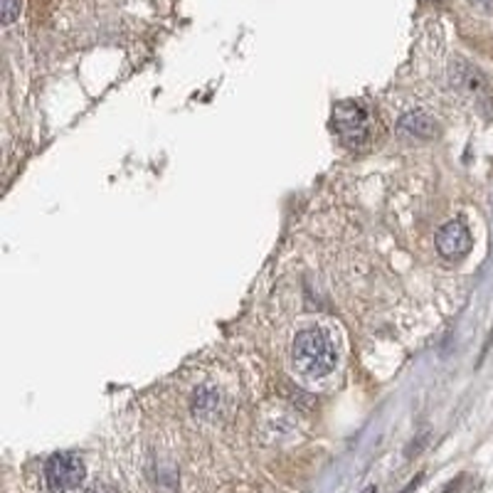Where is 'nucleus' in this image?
Wrapping results in <instances>:
<instances>
[{
	"label": "nucleus",
	"instance_id": "nucleus-7",
	"mask_svg": "<svg viewBox=\"0 0 493 493\" xmlns=\"http://www.w3.org/2000/svg\"><path fill=\"white\" fill-rule=\"evenodd\" d=\"M22 13V0H0V15H3V25H13Z\"/></svg>",
	"mask_w": 493,
	"mask_h": 493
},
{
	"label": "nucleus",
	"instance_id": "nucleus-6",
	"mask_svg": "<svg viewBox=\"0 0 493 493\" xmlns=\"http://www.w3.org/2000/svg\"><path fill=\"white\" fill-rule=\"evenodd\" d=\"M217 404H220V394L203 387V390H197L195 397H193V412L200 414V417H210V414L217 410Z\"/></svg>",
	"mask_w": 493,
	"mask_h": 493
},
{
	"label": "nucleus",
	"instance_id": "nucleus-1",
	"mask_svg": "<svg viewBox=\"0 0 493 493\" xmlns=\"http://www.w3.org/2000/svg\"><path fill=\"white\" fill-rule=\"evenodd\" d=\"M291 358L296 368L308 377H324L333 373L338 363V350H335L331 335L321 328H306L298 331L291 345Z\"/></svg>",
	"mask_w": 493,
	"mask_h": 493
},
{
	"label": "nucleus",
	"instance_id": "nucleus-3",
	"mask_svg": "<svg viewBox=\"0 0 493 493\" xmlns=\"http://www.w3.org/2000/svg\"><path fill=\"white\" fill-rule=\"evenodd\" d=\"M333 128L345 146L358 148L368 143V138H370V117L360 104L343 101L333 111Z\"/></svg>",
	"mask_w": 493,
	"mask_h": 493
},
{
	"label": "nucleus",
	"instance_id": "nucleus-9",
	"mask_svg": "<svg viewBox=\"0 0 493 493\" xmlns=\"http://www.w3.org/2000/svg\"><path fill=\"white\" fill-rule=\"evenodd\" d=\"M82 493H118L117 489H114V486H111V483H91V486H87V489H84V491Z\"/></svg>",
	"mask_w": 493,
	"mask_h": 493
},
{
	"label": "nucleus",
	"instance_id": "nucleus-8",
	"mask_svg": "<svg viewBox=\"0 0 493 493\" xmlns=\"http://www.w3.org/2000/svg\"><path fill=\"white\" fill-rule=\"evenodd\" d=\"M471 491V479L469 476H459L456 481L449 483V489L444 493H469Z\"/></svg>",
	"mask_w": 493,
	"mask_h": 493
},
{
	"label": "nucleus",
	"instance_id": "nucleus-2",
	"mask_svg": "<svg viewBox=\"0 0 493 493\" xmlns=\"http://www.w3.org/2000/svg\"><path fill=\"white\" fill-rule=\"evenodd\" d=\"M84 479H87V466L77 454L59 452L49 456L45 463V481L55 493L77 491Z\"/></svg>",
	"mask_w": 493,
	"mask_h": 493
},
{
	"label": "nucleus",
	"instance_id": "nucleus-5",
	"mask_svg": "<svg viewBox=\"0 0 493 493\" xmlns=\"http://www.w3.org/2000/svg\"><path fill=\"white\" fill-rule=\"evenodd\" d=\"M400 131L402 134H410L414 138H434L437 136V126H434V121L427 114H419V111H414V114H407V117L400 118Z\"/></svg>",
	"mask_w": 493,
	"mask_h": 493
},
{
	"label": "nucleus",
	"instance_id": "nucleus-4",
	"mask_svg": "<svg viewBox=\"0 0 493 493\" xmlns=\"http://www.w3.org/2000/svg\"><path fill=\"white\" fill-rule=\"evenodd\" d=\"M437 252L449 259V262H456V259H463V256L471 252L473 237L469 232V227L463 225L462 220H452L437 232Z\"/></svg>",
	"mask_w": 493,
	"mask_h": 493
},
{
	"label": "nucleus",
	"instance_id": "nucleus-10",
	"mask_svg": "<svg viewBox=\"0 0 493 493\" xmlns=\"http://www.w3.org/2000/svg\"><path fill=\"white\" fill-rule=\"evenodd\" d=\"M471 5H476V8L486 10V13H493V0H469Z\"/></svg>",
	"mask_w": 493,
	"mask_h": 493
}]
</instances>
